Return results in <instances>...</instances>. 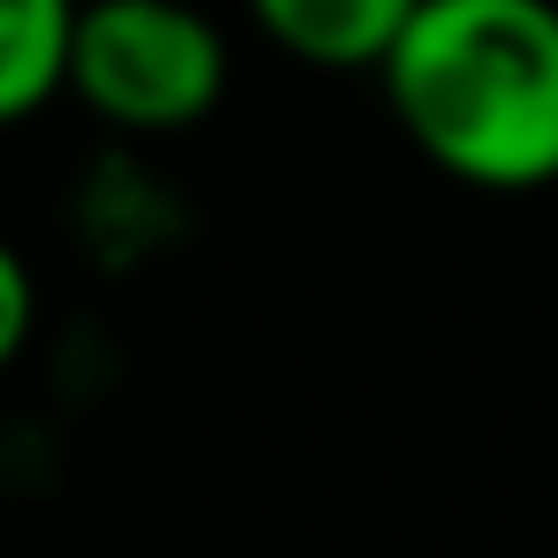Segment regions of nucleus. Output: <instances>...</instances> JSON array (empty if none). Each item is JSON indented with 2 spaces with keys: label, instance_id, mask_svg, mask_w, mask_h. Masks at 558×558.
<instances>
[{
  "label": "nucleus",
  "instance_id": "4",
  "mask_svg": "<svg viewBox=\"0 0 558 558\" xmlns=\"http://www.w3.org/2000/svg\"><path fill=\"white\" fill-rule=\"evenodd\" d=\"M77 0H0V131L70 93Z\"/></svg>",
  "mask_w": 558,
  "mask_h": 558
},
{
  "label": "nucleus",
  "instance_id": "2",
  "mask_svg": "<svg viewBox=\"0 0 558 558\" xmlns=\"http://www.w3.org/2000/svg\"><path fill=\"white\" fill-rule=\"evenodd\" d=\"M70 93L131 138L192 131L230 93V39L192 0H77Z\"/></svg>",
  "mask_w": 558,
  "mask_h": 558
},
{
  "label": "nucleus",
  "instance_id": "1",
  "mask_svg": "<svg viewBox=\"0 0 558 558\" xmlns=\"http://www.w3.org/2000/svg\"><path fill=\"white\" fill-rule=\"evenodd\" d=\"M375 77L405 146L451 184H558V0H421Z\"/></svg>",
  "mask_w": 558,
  "mask_h": 558
},
{
  "label": "nucleus",
  "instance_id": "5",
  "mask_svg": "<svg viewBox=\"0 0 558 558\" xmlns=\"http://www.w3.org/2000/svg\"><path fill=\"white\" fill-rule=\"evenodd\" d=\"M32 329H39V283H32L24 253L0 238V375L16 367V352L32 344Z\"/></svg>",
  "mask_w": 558,
  "mask_h": 558
},
{
  "label": "nucleus",
  "instance_id": "3",
  "mask_svg": "<svg viewBox=\"0 0 558 558\" xmlns=\"http://www.w3.org/2000/svg\"><path fill=\"white\" fill-rule=\"evenodd\" d=\"M245 9L306 70H375L421 0H245Z\"/></svg>",
  "mask_w": 558,
  "mask_h": 558
}]
</instances>
